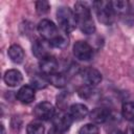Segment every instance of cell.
<instances>
[{"label":"cell","instance_id":"obj_1","mask_svg":"<svg viewBox=\"0 0 134 134\" xmlns=\"http://www.w3.org/2000/svg\"><path fill=\"white\" fill-rule=\"evenodd\" d=\"M75 20H76V25L81 29L82 32L85 35H92L95 31V24L92 19L90 8L89 6L84 3V2H76L74 4V9H73Z\"/></svg>","mask_w":134,"mask_h":134},{"label":"cell","instance_id":"obj_2","mask_svg":"<svg viewBox=\"0 0 134 134\" xmlns=\"http://www.w3.org/2000/svg\"><path fill=\"white\" fill-rule=\"evenodd\" d=\"M57 20L60 28L65 32H71L75 29L76 20L73 10L68 6H60L57 9Z\"/></svg>","mask_w":134,"mask_h":134},{"label":"cell","instance_id":"obj_3","mask_svg":"<svg viewBox=\"0 0 134 134\" xmlns=\"http://www.w3.org/2000/svg\"><path fill=\"white\" fill-rule=\"evenodd\" d=\"M93 8L95 10L98 21L104 25H111L114 22V12L110 1H95L93 2Z\"/></svg>","mask_w":134,"mask_h":134},{"label":"cell","instance_id":"obj_4","mask_svg":"<svg viewBox=\"0 0 134 134\" xmlns=\"http://www.w3.org/2000/svg\"><path fill=\"white\" fill-rule=\"evenodd\" d=\"M37 29L42 39H45L50 43L60 35L57 25L49 19H42L39 22Z\"/></svg>","mask_w":134,"mask_h":134},{"label":"cell","instance_id":"obj_5","mask_svg":"<svg viewBox=\"0 0 134 134\" xmlns=\"http://www.w3.org/2000/svg\"><path fill=\"white\" fill-rule=\"evenodd\" d=\"M73 55L81 61H90L94 55V50L86 41H76L72 47Z\"/></svg>","mask_w":134,"mask_h":134},{"label":"cell","instance_id":"obj_6","mask_svg":"<svg viewBox=\"0 0 134 134\" xmlns=\"http://www.w3.org/2000/svg\"><path fill=\"white\" fill-rule=\"evenodd\" d=\"M52 120V127L57 132L60 134H64L70 129V126L73 121L72 117L69 115V113H65L64 111H61L57 114H54Z\"/></svg>","mask_w":134,"mask_h":134},{"label":"cell","instance_id":"obj_7","mask_svg":"<svg viewBox=\"0 0 134 134\" xmlns=\"http://www.w3.org/2000/svg\"><path fill=\"white\" fill-rule=\"evenodd\" d=\"M31 49H32L34 55L41 61V60H44L48 57H51L52 45L47 40L41 38V39H37L34 42Z\"/></svg>","mask_w":134,"mask_h":134},{"label":"cell","instance_id":"obj_8","mask_svg":"<svg viewBox=\"0 0 134 134\" xmlns=\"http://www.w3.org/2000/svg\"><path fill=\"white\" fill-rule=\"evenodd\" d=\"M54 114H55V109L53 105L49 102H41L34 109V115L39 120L52 119Z\"/></svg>","mask_w":134,"mask_h":134},{"label":"cell","instance_id":"obj_9","mask_svg":"<svg viewBox=\"0 0 134 134\" xmlns=\"http://www.w3.org/2000/svg\"><path fill=\"white\" fill-rule=\"evenodd\" d=\"M80 74H81V79L84 82L85 86H88V87H95L103 80L102 73L97 69L92 68V67H87L83 69Z\"/></svg>","mask_w":134,"mask_h":134},{"label":"cell","instance_id":"obj_10","mask_svg":"<svg viewBox=\"0 0 134 134\" xmlns=\"http://www.w3.org/2000/svg\"><path fill=\"white\" fill-rule=\"evenodd\" d=\"M59 67V63L57 61L55 58H53L52 55L51 57H48L44 60H41L39 62V68H40V71L42 74L48 76L52 73H55L57 72V69Z\"/></svg>","mask_w":134,"mask_h":134},{"label":"cell","instance_id":"obj_11","mask_svg":"<svg viewBox=\"0 0 134 134\" xmlns=\"http://www.w3.org/2000/svg\"><path fill=\"white\" fill-rule=\"evenodd\" d=\"M89 117L94 124H104L111 117V111L106 107H98L90 112Z\"/></svg>","mask_w":134,"mask_h":134},{"label":"cell","instance_id":"obj_12","mask_svg":"<svg viewBox=\"0 0 134 134\" xmlns=\"http://www.w3.org/2000/svg\"><path fill=\"white\" fill-rule=\"evenodd\" d=\"M4 83L9 87H16L19 86L23 81L22 73L17 69H8L5 71L3 75Z\"/></svg>","mask_w":134,"mask_h":134},{"label":"cell","instance_id":"obj_13","mask_svg":"<svg viewBox=\"0 0 134 134\" xmlns=\"http://www.w3.org/2000/svg\"><path fill=\"white\" fill-rule=\"evenodd\" d=\"M35 88L30 85L22 86L17 92V98L22 104H30L35 99Z\"/></svg>","mask_w":134,"mask_h":134},{"label":"cell","instance_id":"obj_14","mask_svg":"<svg viewBox=\"0 0 134 134\" xmlns=\"http://www.w3.org/2000/svg\"><path fill=\"white\" fill-rule=\"evenodd\" d=\"M68 113L72 117L73 120H82L88 115L89 110H88V107L86 105L81 104V103H76V104H73L69 107Z\"/></svg>","mask_w":134,"mask_h":134},{"label":"cell","instance_id":"obj_15","mask_svg":"<svg viewBox=\"0 0 134 134\" xmlns=\"http://www.w3.org/2000/svg\"><path fill=\"white\" fill-rule=\"evenodd\" d=\"M7 55L10 59V61L14 62V63H16V64L22 63L23 60H24V58H25V53H24L23 48L20 45H17V44H14V45H12L8 48Z\"/></svg>","mask_w":134,"mask_h":134},{"label":"cell","instance_id":"obj_16","mask_svg":"<svg viewBox=\"0 0 134 134\" xmlns=\"http://www.w3.org/2000/svg\"><path fill=\"white\" fill-rule=\"evenodd\" d=\"M47 80L49 82V84H51L52 86L57 87V88H63L66 86L67 84V75L65 73H62V72H55V73H52L50 75L47 76Z\"/></svg>","mask_w":134,"mask_h":134},{"label":"cell","instance_id":"obj_17","mask_svg":"<svg viewBox=\"0 0 134 134\" xmlns=\"http://www.w3.org/2000/svg\"><path fill=\"white\" fill-rule=\"evenodd\" d=\"M110 2H111V6H112L114 14L125 15L130 9V3L126 0H115V1H110Z\"/></svg>","mask_w":134,"mask_h":134},{"label":"cell","instance_id":"obj_18","mask_svg":"<svg viewBox=\"0 0 134 134\" xmlns=\"http://www.w3.org/2000/svg\"><path fill=\"white\" fill-rule=\"evenodd\" d=\"M49 84L47 76L40 73V74H35L31 80H30V86H32L35 89H44L47 87Z\"/></svg>","mask_w":134,"mask_h":134},{"label":"cell","instance_id":"obj_19","mask_svg":"<svg viewBox=\"0 0 134 134\" xmlns=\"http://www.w3.org/2000/svg\"><path fill=\"white\" fill-rule=\"evenodd\" d=\"M121 115L126 120H134V102H126L122 104Z\"/></svg>","mask_w":134,"mask_h":134},{"label":"cell","instance_id":"obj_20","mask_svg":"<svg viewBox=\"0 0 134 134\" xmlns=\"http://www.w3.org/2000/svg\"><path fill=\"white\" fill-rule=\"evenodd\" d=\"M45 128L42 124L40 122H30L26 127V132L27 134H44Z\"/></svg>","mask_w":134,"mask_h":134},{"label":"cell","instance_id":"obj_21","mask_svg":"<svg viewBox=\"0 0 134 134\" xmlns=\"http://www.w3.org/2000/svg\"><path fill=\"white\" fill-rule=\"evenodd\" d=\"M50 9V4L48 1L41 0L36 2V12L38 15H45L49 12Z\"/></svg>","mask_w":134,"mask_h":134},{"label":"cell","instance_id":"obj_22","mask_svg":"<svg viewBox=\"0 0 134 134\" xmlns=\"http://www.w3.org/2000/svg\"><path fill=\"white\" fill-rule=\"evenodd\" d=\"M50 44L52 45V47L63 49V48L67 47V45H68V39H67L64 35L60 34V35H59V36H58V37H57Z\"/></svg>","mask_w":134,"mask_h":134},{"label":"cell","instance_id":"obj_23","mask_svg":"<svg viewBox=\"0 0 134 134\" xmlns=\"http://www.w3.org/2000/svg\"><path fill=\"white\" fill-rule=\"evenodd\" d=\"M99 130L94 124H86L79 130L77 134H98Z\"/></svg>","mask_w":134,"mask_h":134},{"label":"cell","instance_id":"obj_24","mask_svg":"<svg viewBox=\"0 0 134 134\" xmlns=\"http://www.w3.org/2000/svg\"><path fill=\"white\" fill-rule=\"evenodd\" d=\"M94 89L93 87H88V86H85L83 88H81L79 90V95L84 98V99H90L91 97H93L94 95Z\"/></svg>","mask_w":134,"mask_h":134},{"label":"cell","instance_id":"obj_25","mask_svg":"<svg viewBox=\"0 0 134 134\" xmlns=\"http://www.w3.org/2000/svg\"><path fill=\"white\" fill-rule=\"evenodd\" d=\"M125 134H134V120H132V121L128 125Z\"/></svg>","mask_w":134,"mask_h":134},{"label":"cell","instance_id":"obj_26","mask_svg":"<svg viewBox=\"0 0 134 134\" xmlns=\"http://www.w3.org/2000/svg\"><path fill=\"white\" fill-rule=\"evenodd\" d=\"M110 134H122V133H121L119 130H114V131H112Z\"/></svg>","mask_w":134,"mask_h":134}]
</instances>
